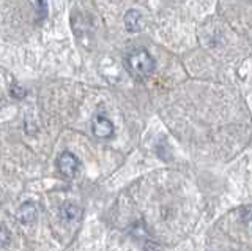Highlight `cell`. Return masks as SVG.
Returning a JSON list of instances; mask_svg holds the SVG:
<instances>
[{"instance_id": "cell-1", "label": "cell", "mask_w": 252, "mask_h": 251, "mask_svg": "<svg viewBox=\"0 0 252 251\" xmlns=\"http://www.w3.org/2000/svg\"><path fill=\"white\" fill-rule=\"evenodd\" d=\"M126 68H128V72L132 76L142 79V77H147L153 73L155 60L147 49L139 48L128 54V57H126Z\"/></svg>"}, {"instance_id": "cell-2", "label": "cell", "mask_w": 252, "mask_h": 251, "mask_svg": "<svg viewBox=\"0 0 252 251\" xmlns=\"http://www.w3.org/2000/svg\"><path fill=\"white\" fill-rule=\"evenodd\" d=\"M92 131L98 139H110L114 136L115 128L106 115H94L92 120Z\"/></svg>"}, {"instance_id": "cell-3", "label": "cell", "mask_w": 252, "mask_h": 251, "mask_svg": "<svg viewBox=\"0 0 252 251\" xmlns=\"http://www.w3.org/2000/svg\"><path fill=\"white\" fill-rule=\"evenodd\" d=\"M57 168H59L62 176H65L68 179H73L77 174V169H79L77 156L71 152H63L57 160Z\"/></svg>"}, {"instance_id": "cell-4", "label": "cell", "mask_w": 252, "mask_h": 251, "mask_svg": "<svg viewBox=\"0 0 252 251\" xmlns=\"http://www.w3.org/2000/svg\"><path fill=\"white\" fill-rule=\"evenodd\" d=\"M18 219L24 224H30L33 223L36 216H38V207L35 206L33 202H24L22 206L19 207L18 214H16Z\"/></svg>"}, {"instance_id": "cell-5", "label": "cell", "mask_w": 252, "mask_h": 251, "mask_svg": "<svg viewBox=\"0 0 252 251\" xmlns=\"http://www.w3.org/2000/svg\"><path fill=\"white\" fill-rule=\"evenodd\" d=\"M125 27L128 32L136 34L142 29V13L139 10H128L125 14Z\"/></svg>"}, {"instance_id": "cell-6", "label": "cell", "mask_w": 252, "mask_h": 251, "mask_svg": "<svg viewBox=\"0 0 252 251\" xmlns=\"http://www.w3.org/2000/svg\"><path fill=\"white\" fill-rule=\"evenodd\" d=\"M60 216L65 223H73L81 216V209L74 206L73 202H65L60 209Z\"/></svg>"}, {"instance_id": "cell-7", "label": "cell", "mask_w": 252, "mask_h": 251, "mask_svg": "<svg viewBox=\"0 0 252 251\" xmlns=\"http://www.w3.org/2000/svg\"><path fill=\"white\" fill-rule=\"evenodd\" d=\"M10 240H11V232H10V229H8L5 224L0 223V247L8 245V243H10Z\"/></svg>"}, {"instance_id": "cell-8", "label": "cell", "mask_w": 252, "mask_h": 251, "mask_svg": "<svg viewBox=\"0 0 252 251\" xmlns=\"http://www.w3.org/2000/svg\"><path fill=\"white\" fill-rule=\"evenodd\" d=\"M26 93H27V90L22 89L19 84H13V87H11V95H13V98L21 100V98L26 97Z\"/></svg>"}]
</instances>
